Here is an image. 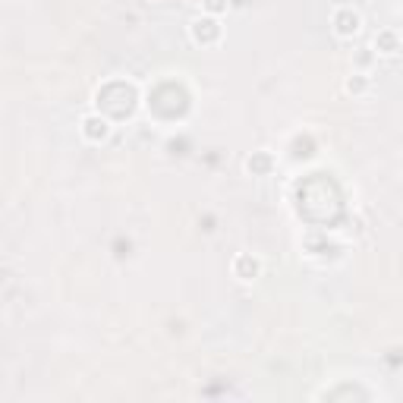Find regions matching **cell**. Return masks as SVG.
<instances>
[{"mask_svg":"<svg viewBox=\"0 0 403 403\" xmlns=\"http://www.w3.org/2000/svg\"><path fill=\"white\" fill-rule=\"evenodd\" d=\"M331 29L337 38H353V35H359V29H363V16L353 7H337L331 13Z\"/></svg>","mask_w":403,"mask_h":403,"instance_id":"obj_1","label":"cell"},{"mask_svg":"<svg viewBox=\"0 0 403 403\" xmlns=\"http://www.w3.org/2000/svg\"><path fill=\"white\" fill-rule=\"evenodd\" d=\"M79 132H82V139L92 142V145H101V142L110 139V120L101 114H86L82 117V123H79Z\"/></svg>","mask_w":403,"mask_h":403,"instance_id":"obj_2","label":"cell"},{"mask_svg":"<svg viewBox=\"0 0 403 403\" xmlns=\"http://www.w3.org/2000/svg\"><path fill=\"white\" fill-rule=\"evenodd\" d=\"M189 35H193L195 45H215L221 38V23H217L215 16H195L193 25H189Z\"/></svg>","mask_w":403,"mask_h":403,"instance_id":"obj_3","label":"cell"},{"mask_svg":"<svg viewBox=\"0 0 403 403\" xmlns=\"http://www.w3.org/2000/svg\"><path fill=\"white\" fill-rule=\"evenodd\" d=\"M262 274V262L256 256H249V252H240V256L233 258V278L249 284V280H256Z\"/></svg>","mask_w":403,"mask_h":403,"instance_id":"obj_4","label":"cell"},{"mask_svg":"<svg viewBox=\"0 0 403 403\" xmlns=\"http://www.w3.org/2000/svg\"><path fill=\"white\" fill-rule=\"evenodd\" d=\"M403 47V38L400 35H397L394 29H381L378 35H375V51H378V54H397V51H400Z\"/></svg>","mask_w":403,"mask_h":403,"instance_id":"obj_5","label":"cell"},{"mask_svg":"<svg viewBox=\"0 0 403 403\" xmlns=\"http://www.w3.org/2000/svg\"><path fill=\"white\" fill-rule=\"evenodd\" d=\"M343 88H347L350 95H365V92H369V73H353Z\"/></svg>","mask_w":403,"mask_h":403,"instance_id":"obj_6","label":"cell"},{"mask_svg":"<svg viewBox=\"0 0 403 403\" xmlns=\"http://www.w3.org/2000/svg\"><path fill=\"white\" fill-rule=\"evenodd\" d=\"M202 7H205V13L217 16V13H224L227 10V0H202Z\"/></svg>","mask_w":403,"mask_h":403,"instance_id":"obj_7","label":"cell"}]
</instances>
